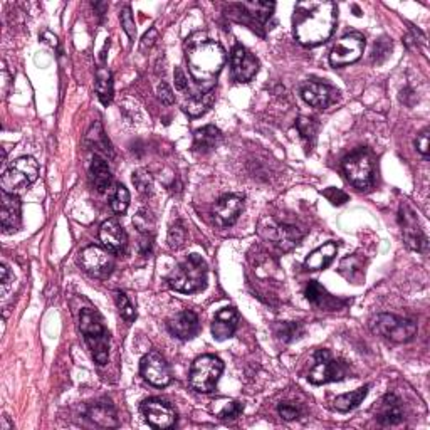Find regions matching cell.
Returning a JSON list of instances; mask_svg holds the SVG:
<instances>
[{
    "label": "cell",
    "mask_w": 430,
    "mask_h": 430,
    "mask_svg": "<svg viewBox=\"0 0 430 430\" xmlns=\"http://www.w3.org/2000/svg\"><path fill=\"white\" fill-rule=\"evenodd\" d=\"M338 7L329 0L298 2L293 16V34L301 46L314 47L326 42L336 27Z\"/></svg>",
    "instance_id": "1"
},
{
    "label": "cell",
    "mask_w": 430,
    "mask_h": 430,
    "mask_svg": "<svg viewBox=\"0 0 430 430\" xmlns=\"http://www.w3.org/2000/svg\"><path fill=\"white\" fill-rule=\"evenodd\" d=\"M185 59L190 76L204 91L214 89L215 79L226 64V51L217 41L209 39L202 32L190 36L185 42Z\"/></svg>",
    "instance_id": "2"
},
{
    "label": "cell",
    "mask_w": 430,
    "mask_h": 430,
    "mask_svg": "<svg viewBox=\"0 0 430 430\" xmlns=\"http://www.w3.org/2000/svg\"><path fill=\"white\" fill-rule=\"evenodd\" d=\"M79 329L83 333L86 345L99 366H104L109 360V333L94 309L86 308L79 314Z\"/></svg>",
    "instance_id": "3"
},
{
    "label": "cell",
    "mask_w": 430,
    "mask_h": 430,
    "mask_svg": "<svg viewBox=\"0 0 430 430\" xmlns=\"http://www.w3.org/2000/svg\"><path fill=\"white\" fill-rule=\"evenodd\" d=\"M170 288L176 293L194 294L200 293L207 286V264L202 256L192 254L174 269L169 278Z\"/></svg>",
    "instance_id": "4"
},
{
    "label": "cell",
    "mask_w": 430,
    "mask_h": 430,
    "mask_svg": "<svg viewBox=\"0 0 430 430\" xmlns=\"http://www.w3.org/2000/svg\"><path fill=\"white\" fill-rule=\"evenodd\" d=\"M343 171L353 187L366 190L375 180V160L366 148H356L343 159Z\"/></svg>",
    "instance_id": "5"
},
{
    "label": "cell",
    "mask_w": 430,
    "mask_h": 430,
    "mask_svg": "<svg viewBox=\"0 0 430 430\" xmlns=\"http://www.w3.org/2000/svg\"><path fill=\"white\" fill-rule=\"evenodd\" d=\"M39 176V165L32 156H21L16 161H12L11 166L4 171L2 180V192L7 194H19L21 190L32 185Z\"/></svg>",
    "instance_id": "6"
},
{
    "label": "cell",
    "mask_w": 430,
    "mask_h": 430,
    "mask_svg": "<svg viewBox=\"0 0 430 430\" xmlns=\"http://www.w3.org/2000/svg\"><path fill=\"white\" fill-rule=\"evenodd\" d=\"M224 371L221 358L214 355L199 356L190 368V386L199 394H210L215 390Z\"/></svg>",
    "instance_id": "7"
},
{
    "label": "cell",
    "mask_w": 430,
    "mask_h": 430,
    "mask_svg": "<svg viewBox=\"0 0 430 430\" xmlns=\"http://www.w3.org/2000/svg\"><path fill=\"white\" fill-rule=\"evenodd\" d=\"M371 329L394 343H407L417 333V324L412 319L381 313L371 319Z\"/></svg>",
    "instance_id": "8"
},
{
    "label": "cell",
    "mask_w": 430,
    "mask_h": 430,
    "mask_svg": "<svg viewBox=\"0 0 430 430\" xmlns=\"http://www.w3.org/2000/svg\"><path fill=\"white\" fill-rule=\"evenodd\" d=\"M348 375V366L345 363L333 360L328 350H318L314 353V365L309 371L308 380L313 385H323L329 381H340Z\"/></svg>",
    "instance_id": "9"
},
{
    "label": "cell",
    "mask_w": 430,
    "mask_h": 430,
    "mask_svg": "<svg viewBox=\"0 0 430 430\" xmlns=\"http://www.w3.org/2000/svg\"><path fill=\"white\" fill-rule=\"evenodd\" d=\"M274 2H242L231 6L234 11L232 16L236 17V21L246 24L247 27L257 32H261V29L266 27L267 21L274 12Z\"/></svg>",
    "instance_id": "10"
},
{
    "label": "cell",
    "mask_w": 430,
    "mask_h": 430,
    "mask_svg": "<svg viewBox=\"0 0 430 430\" xmlns=\"http://www.w3.org/2000/svg\"><path fill=\"white\" fill-rule=\"evenodd\" d=\"M363 51H365V37L358 32H351V34L343 36L333 46L331 52H329V63L333 68L353 64L363 56Z\"/></svg>",
    "instance_id": "11"
},
{
    "label": "cell",
    "mask_w": 430,
    "mask_h": 430,
    "mask_svg": "<svg viewBox=\"0 0 430 430\" xmlns=\"http://www.w3.org/2000/svg\"><path fill=\"white\" fill-rule=\"evenodd\" d=\"M79 264L89 276L98 279H104L111 274L114 267V257L113 252L104 249V247L89 246L81 252Z\"/></svg>",
    "instance_id": "12"
},
{
    "label": "cell",
    "mask_w": 430,
    "mask_h": 430,
    "mask_svg": "<svg viewBox=\"0 0 430 430\" xmlns=\"http://www.w3.org/2000/svg\"><path fill=\"white\" fill-rule=\"evenodd\" d=\"M399 224L400 227H402L405 244H407L412 251L424 252L425 247H427V237H425L422 226H420L417 214H415V210L410 207L407 202L400 204Z\"/></svg>",
    "instance_id": "13"
},
{
    "label": "cell",
    "mask_w": 430,
    "mask_h": 430,
    "mask_svg": "<svg viewBox=\"0 0 430 430\" xmlns=\"http://www.w3.org/2000/svg\"><path fill=\"white\" fill-rule=\"evenodd\" d=\"M141 415L153 429H170L176 422V414L170 404L160 399H146L140 405Z\"/></svg>",
    "instance_id": "14"
},
{
    "label": "cell",
    "mask_w": 430,
    "mask_h": 430,
    "mask_svg": "<svg viewBox=\"0 0 430 430\" xmlns=\"http://www.w3.org/2000/svg\"><path fill=\"white\" fill-rule=\"evenodd\" d=\"M140 374L153 386H166L171 381V371L165 358L156 351L146 353L140 361Z\"/></svg>",
    "instance_id": "15"
},
{
    "label": "cell",
    "mask_w": 430,
    "mask_h": 430,
    "mask_svg": "<svg viewBox=\"0 0 430 430\" xmlns=\"http://www.w3.org/2000/svg\"><path fill=\"white\" fill-rule=\"evenodd\" d=\"M231 71L232 78L237 83H249V81L256 78L257 71H259V61L246 47L236 46L231 54Z\"/></svg>",
    "instance_id": "16"
},
{
    "label": "cell",
    "mask_w": 430,
    "mask_h": 430,
    "mask_svg": "<svg viewBox=\"0 0 430 430\" xmlns=\"http://www.w3.org/2000/svg\"><path fill=\"white\" fill-rule=\"evenodd\" d=\"M301 96L309 106L324 109L331 106L340 99V93L334 89L333 86L326 83H319V81H308L301 86Z\"/></svg>",
    "instance_id": "17"
},
{
    "label": "cell",
    "mask_w": 430,
    "mask_h": 430,
    "mask_svg": "<svg viewBox=\"0 0 430 430\" xmlns=\"http://www.w3.org/2000/svg\"><path fill=\"white\" fill-rule=\"evenodd\" d=\"M266 222H267V229L261 227V234L266 239H269V241L274 242L279 249L283 251L293 249L296 244L301 241V237H303V232H301L298 227L288 226V224H276L274 221H271V219Z\"/></svg>",
    "instance_id": "18"
},
{
    "label": "cell",
    "mask_w": 430,
    "mask_h": 430,
    "mask_svg": "<svg viewBox=\"0 0 430 430\" xmlns=\"http://www.w3.org/2000/svg\"><path fill=\"white\" fill-rule=\"evenodd\" d=\"M244 209V199L241 195L229 194L224 195L217 200V204L214 205V221L219 227H229L232 224L237 222L239 215H241Z\"/></svg>",
    "instance_id": "19"
},
{
    "label": "cell",
    "mask_w": 430,
    "mask_h": 430,
    "mask_svg": "<svg viewBox=\"0 0 430 430\" xmlns=\"http://www.w3.org/2000/svg\"><path fill=\"white\" fill-rule=\"evenodd\" d=\"M99 241H101L104 249L113 252V254H121L126 249L128 237L121 224L116 219H109L99 227Z\"/></svg>",
    "instance_id": "20"
},
{
    "label": "cell",
    "mask_w": 430,
    "mask_h": 430,
    "mask_svg": "<svg viewBox=\"0 0 430 430\" xmlns=\"http://www.w3.org/2000/svg\"><path fill=\"white\" fill-rule=\"evenodd\" d=\"M169 331L179 340H192L200 331L199 316L194 311H181L169 321Z\"/></svg>",
    "instance_id": "21"
},
{
    "label": "cell",
    "mask_w": 430,
    "mask_h": 430,
    "mask_svg": "<svg viewBox=\"0 0 430 430\" xmlns=\"http://www.w3.org/2000/svg\"><path fill=\"white\" fill-rule=\"evenodd\" d=\"M376 420L384 427H391V425H399L404 420V410L400 399L394 394H386L380 400L379 409H376Z\"/></svg>",
    "instance_id": "22"
},
{
    "label": "cell",
    "mask_w": 430,
    "mask_h": 430,
    "mask_svg": "<svg viewBox=\"0 0 430 430\" xmlns=\"http://www.w3.org/2000/svg\"><path fill=\"white\" fill-rule=\"evenodd\" d=\"M0 202H2V210H0V222H2V229L6 232L16 231L21 226V200H19L17 194H7L2 192L0 195Z\"/></svg>",
    "instance_id": "23"
},
{
    "label": "cell",
    "mask_w": 430,
    "mask_h": 430,
    "mask_svg": "<svg viewBox=\"0 0 430 430\" xmlns=\"http://www.w3.org/2000/svg\"><path fill=\"white\" fill-rule=\"evenodd\" d=\"M239 326V313L236 308H224L217 313L212 323V334L215 340L224 341L234 336Z\"/></svg>",
    "instance_id": "24"
},
{
    "label": "cell",
    "mask_w": 430,
    "mask_h": 430,
    "mask_svg": "<svg viewBox=\"0 0 430 430\" xmlns=\"http://www.w3.org/2000/svg\"><path fill=\"white\" fill-rule=\"evenodd\" d=\"M338 254V244L336 242H326L323 246H319L316 251H313L311 254L306 257L304 267L309 271H321L324 267L331 264V261Z\"/></svg>",
    "instance_id": "25"
},
{
    "label": "cell",
    "mask_w": 430,
    "mask_h": 430,
    "mask_svg": "<svg viewBox=\"0 0 430 430\" xmlns=\"http://www.w3.org/2000/svg\"><path fill=\"white\" fill-rule=\"evenodd\" d=\"M221 140H222V133L217 126L214 125L202 126L194 133V150L199 153H207L210 150H214Z\"/></svg>",
    "instance_id": "26"
},
{
    "label": "cell",
    "mask_w": 430,
    "mask_h": 430,
    "mask_svg": "<svg viewBox=\"0 0 430 430\" xmlns=\"http://www.w3.org/2000/svg\"><path fill=\"white\" fill-rule=\"evenodd\" d=\"M304 296H306V299H308L313 306H316V308H321V309H336L338 308L336 298H333V296L329 294L321 284H318L316 281H311V283L306 286Z\"/></svg>",
    "instance_id": "27"
},
{
    "label": "cell",
    "mask_w": 430,
    "mask_h": 430,
    "mask_svg": "<svg viewBox=\"0 0 430 430\" xmlns=\"http://www.w3.org/2000/svg\"><path fill=\"white\" fill-rule=\"evenodd\" d=\"M88 417L96 425H101V427H118L116 412H114L113 405L109 402H98L91 405Z\"/></svg>",
    "instance_id": "28"
},
{
    "label": "cell",
    "mask_w": 430,
    "mask_h": 430,
    "mask_svg": "<svg viewBox=\"0 0 430 430\" xmlns=\"http://www.w3.org/2000/svg\"><path fill=\"white\" fill-rule=\"evenodd\" d=\"M91 175H93L94 189L99 194H104L111 185V170L106 164V160L101 159L99 155H94L93 164H91Z\"/></svg>",
    "instance_id": "29"
},
{
    "label": "cell",
    "mask_w": 430,
    "mask_h": 430,
    "mask_svg": "<svg viewBox=\"0 0 430 430\" xmlns=\"http://www.w3.org/2000/svg\"><path fill=\"white\" fill-rule=\"evenodd\" d=\"M214 99H215L214 89L205 91V93L194 94V96H190L189 101L184 104V111L187 113L189 116L197 118L205 111H209V108L214 104Z\"/></svg>",
    "instance_id": "30"
},
{
    "label": "cell",
    "mask_w": 430,
    "mask_h": 430,
    "mask_svg": "<svg viewBox=\"0 0 430 430\" xmlns=\"http://www.w3.org/2000/svg\"><path fill=\"white\" fill-rule=\"evenodd\" d=\"M368 389H370V386L365 385L361 386V389L351 391V394H343L340 396H336L333 402V407L336 409L338 412H343V414L350 412V410L356 409L358 405L365 400V396L368 395Z\"/></svg>",
    "instance_id": "31"
},
{
    "label": "cell",
    "mask_w": 430,
    "mask_h": 430,
    "mask_svg": "<svg viewBox=\"0 0 430 430\" xmlns=\"http://www.w3.org/2000/svg\"><path fill=\"white\" fill-rule=\"evenodd\" d=\"M96 94L104 106H108L113 99V78L109 69L106 68H98L96 71Z\"/></svg>",
    "instance_id": "32"
},
{
    "label": "cell",
    "mask_w": 430,
    "mask_h": 430,
    "mask_svg": "<svg viewBox=\"0 0 430 430\" xmlns=\"http://www.w3.org/2000/svg\"><path fill=\"white\" fill-rule=\"evenodd\" d=\"M303 326L299 323H279L276 324V336L279 338L281 341L284 343H291L303 334Z\"/></svg>",
    "instance_id": "33"
},
{
    "label": "cell",
    "mask_w": 430,
    "mask_h": 430,
    "mask_svg": "<svg viewBox=\"0 0 430 430\" xmlns=\"http://www.w3.org/2000/svg\"><path fill=\"white\" fill-rule=\"evenodd\" d=\"M114 303H116L118 311L126 323H131L136 318L135 308H133L131 301L128 299V296L123 291H114Z\"/></svg>",
    "instance_id": "34"
},
{
    "label": "cell",
    "mask_w": 430,
    "mask_h": 430,
    "mask_svg": "<svg viewBox=\"0 0 430 430\" xmlns=\"http://www.w3.org/2000/svg\"><path fill=\"white\" fill-rule=\"evenodd\" d=\"M130 207V192L125 185H118L111 197V209L114 214H125Z\"/></svg>",
    "instance_id": "35"
},
{
    "label": "cell",
    "mask_w": 430,
    "mask_h": 430,
    "mask_svg": "<svg viewBox=\"0 0 430 430\" xmlns=\"http://www.w3.org/2000/svg\"><path fill=\"white\" fill-rule=\"evenodd\" d=\"M296 128H298L299 135L303 136V140L306 143L314 141V138H316V133H318V123L314 121V119L301 116L298 121H296Z\"/></svg>",
    "instance_id": "36"
},
{
    "label": "cell",
    "mask_w": 430,
    "mask_h": 430,
    "mask_svg": "<svg viewBox=\"0 0 430 430\" xmlns=\"http://www.w3.org/2000/svg\"><path fill=\"white\" fill-rule=\"evenodd\" d=\"M187 241V229H185L184 222L176 221L169 231V246L171 249H180Z\"/></svg>",
    "instance_id": "37"
},
{
    "label": "cell",
    "mask_w": 430,
    "mask_h": 430,
    "mask_svg": "<svg viewBox=\"0 0 430 430\" xmlns=\"http://www.w3.org/2000/svg\"><path fill=\"white\" fill-rule=\"evenodd\" d=\"M133 185H135L136 190L143 195H150L153 190V179L151 175L148 174L146 170H136L133 174Z\"/></svg>",
    "instance_id": "38"
},
{
    "label": "cell",
    "mask_w": 430,
    "mask_h": 430,
    "mask_svg": "<svg viewBox=\"0 0 430 430\" xmlns=\"http://www.w3.org/2000/svg\"><path fill=\"white\" fill-rule=\"evenodd\" d=\"M244 412V404L241 402H226L222 405L221 410H217L219 419L222 420H236L241 417Z\"/></svg>",
    "instance_id": "39"
},
{
    "label": "cell",
    "mask_w": 430,
    "mask_h": 430,
    "mask_svg": "<svg viewBox=\"0 0 430 430\" xmlns=\"http://www.w3.org/2000/svg\"><path fill=\"white\" fill-rule=\"evenodd\" d=\"M119 21H121V27L123 31L126 32V36L130 37V39L133 41L136 37V27H135V21H133V16H131V9L130 7H125L121 11V16H119Z\"/></svg>",
    "instance_id": "40"
},
{
    "label": "cell",
    "mask_w": 430,
    "mask_h": 430,
    "mask_svg": "<svg viewBox=\"0 0 430 430\" xmlns=\"http://www.w3.org/2000/svg\"><path fill=\"white\" fill-rule=\"evenodd\" d=\"M323 195L326 197L328 202H331L333 205H343L350 200V195H348L346 192H343L341 189H334V187L323 190Z\"/></svg>",
    "instance_id": "41"
},
{
    "label": "cell",
    "mask_w": 430,
    "mask_h": 430,
    "mask_svg": "<svg viewBox=\"0 0 430 430\" xmlns=\"http://www.w3.org/2000/svg\"><path fill=\"white\" fill-rule=\"evenodd\" d=\"M133 224H135V227L138 229V231L145 232L146 236H148V232H151V229H153V221H151L150 214L145 212V210H140V212L135 215Z\"/></svg>",
    "instance_id": "42"
},
{
    "label": "cell",
    "mask_w": 430,
    "mask_h": 430,
    "mask_svg": "<svg viewBox=\"0 0 430 430\" xmlns=\"http://www.w3.org/2000/svg\"><path fill=\"white\" fill-rule=\"evenodd\" d=\"M415 146H417L419 153L424 156V159H429V153H430L429 130H424L422 133H420V135L417 136V140H415Z\"/></svg>",
    "instance_id": "43"
},
{
    "label": "cell",
    "mask_w": 430,
    "mask_h": 430,
    "mask_svg": "<svg viewBox=\"0 0 430 430\" xmlns=\"http://www.w3.org/2000/svg\"><path fill=\"white\" fill-rule=\"evenodd\" d=\"M278 412L281 415V419L288 420V422L289 420H294L299 417L298 407H294V405H291V404H281L278 407Z\"/></svg>",
    "instance_id": "44"
},
{
    "label": "cell",
    "mask_w": 430,
    "mask_h": 430,
    "mask_svg": "<svg viewBox=\"0 0 430 430\" xmlns=\"http://www.w3.org/2000/svg\"><path fill=\"white\" fill-rule=\"evenodd\" d=\"M159 98L161 99V103L174 104V101H175L174 93H171V89L169 88V84H166V83L159 84Z\"/></svg>",
    "instance_id": "45"
},
{
    "label": "cell",
    "mask_w": 430,
    "mask_h": 430,
    "mask_svg": "<svg viewBox=\"0 0 430 430\" xmlns=\"http://www.w3.org/2000/svg\"><path fill=\"white\" fill-rule=\"evenodd\" d=\"M385 41L386 39H380L379 42H375V49H374V59H379V56H381V61L385 59L386 56H389V52H390V49H391V44L389 42V44H386L385 47H384V44H385Z\"/></svg>",
    "instance_id": "46"
},
{
    "label": "cell",
    "mask_w": 430,
    "mask_h": 430,
    "mask_svg": "<svg viewBox=\"0 0 430 430\" xmlns=\"http://www.w3.org/2000/svg\"><path fill=\"white\" fill-rule=\"evenodd\" d=\"M156 37H159V32H156V29H150V32H146L145 37H143V41H141V51H146V47L150 49V47L155 44Z\"/></svg>",
    "instance_id": "47"
},
{
    "label": "cell",
    "mask_w": 430,
    "mask_h": 430,
    "mask_svg": "<svg viewBox=\"0 0 430 430\" xmlns=\"http://www.w3.org/2000/svg\"><path fill=\"white\" fill-rule=\"evenodd\" d=\"M175 86L180 91L187 89V78H185V74H184V71H181V68L175 69Z\"/></svg>",
    "instance_id": "48"
},
{
    "label": "cell",
    "mask_w": 430,
    "mask_h": 430,
    "mask_svg": "<svg viewBox=\"0 0 430 430\" xmlns=\"http://www.w3.org/2000/svg\"><path fill=\"white\" fill-rule=\"evenodd\" d=\"M42 39H47L46 42L49 46H52V47H56L57 46V37L56 36H52L51 32H44V34H42Z\"/></svg>",
    "instance_id": "49"
}]
</instances>
